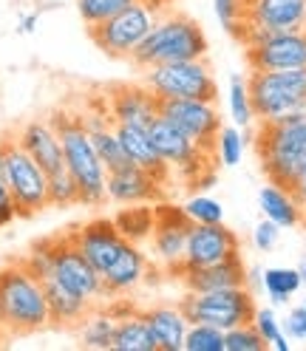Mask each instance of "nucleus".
Segmentation results:
<instances>
[{
	"label": "nucleus",
	"mask_w": 306,
	"mask_h": 351,
	"mask_svg": "<svg viewBox=\"0 0 306 351\" xmlns=\"http://www.w3.org/2000/svg\"><path fill=\"white\" fill-rule=\"evenodd\" d=\"M51 125L57 128L60 142H62V159L65 167L74 176L80 187V204L85 207H99L108 202V170L99 159V153L85 130L82 114L71 111H57L51 117Z\"/></svg>",
	"instance_id": "obj_1"
},
{
	"label": "nucleus",
	"mask_w": 306,
	"mask_h": 351,
	"mask_svg": "<svg viewBox=\"0 0 306 351\" xmlns=\"http://www.w3.org/2000/svg\"><path fill=\"white\" fill-rule=\"evenodd\" d=\"M0 317L6 335H32L51 326L43 280L23 263L0 267Z\"/></svg>",
	"instance_id": "obj_2"
},
{
	"label": "nucleus",
	"mask_w": 306,
	"mask_h": 351,
	"mask_svg": "<svg viewBox=\"0 0 306 351\" xmlns=\"http://www.w3.org/2000/svg\"><path fill=\"white\" fill-rule=\"evenodd\" d=\"M252 142L267 179L292 187L298 173L306 167V114L281 122H258Z\"/></svg>",
	"instance_id": "obj_3"
},
{
	"label": "nucleus",
	"mask_w": 306,
	"mask_h": 351,
	"mask_svg": "<svg viewBox=\"0 0 306 351\" xmlns=\"http://www.w3.org/2000/svg\"><path fill=\"white\" fill-rule=\"evenodd\" d=\"M204 54H207L204 29L187 14H167L153 23L148 37L139 43V49L130 54V62L145 71L150 65H162V62L202 60Z\"/></svg>",
	"instance_id": "obj_4"
},
{
	"label": "nucleus",
	"mask_w": 306,
	"mask_h": 351,
	"mask_svg": "<svg viewBox=\"0 0 306 351\" xmlns=\"http://www.w3.org/2000/svg\"><path fill=\"white\" fill-rule=\"evenodd\" d=\"M255 122H281L306 114V69L250 71Z\"/></svg>",
	"instance_id": "obj_5"
},
{
	"label": "nucleus",
	"mask_w": 306,
	"mask_h": 351,
	"mask_svg": "<svg viewBox=\"0 0 306 351\" xmlns=\"http://www.w3.org/2000/svg\"><path fill=\"white\" fill-rule=\"evenodd\" d=\"M230 34L244 43L250 71H287L306 69V29L298 32H255L244 29V20L230 29Z\"/></svg>",
	"instance_id": "obj_6"
},
{
	"label": "nucleus",
	"mask_w": 306,
	"mask_h": 351,
	"mask_svg": "<svg viewBox=\"0 0 306 351\" xmlns=\"http://www.w3.org/2000/svg\"><path fill=\"white\" fill-rule=\"evenodd\" d=\"M182 312L190 323H207L227 332V328L252 323L255 317V292L247 287L215 289V292H187L182 298Z\"/></svg>",
	"instance_id": "obj_7"
},
{
	"label": "nucleus",
	"mask_w": 306,
	"mask_h": 351,
	"mask_svg": "<svg viewBox=\"0 0 306 351\" xmlns=\"http://www.w3.org/2000/svg\"><path fill=\"white\" fill-rule=\"evenodd\" d=\"M0 145H3V159H6V184L14 195L17 215L32 218V215L43 213L46 207H51V202H49V173L29 156V150L17 142V136L14 139L12 136L0 139Z\"/></svg>",
	"instance_id": "obj_8"
},
{
	"label": "nucleus",
	"mask_w": 306,
	"mask_h": 351,
	"mask_svg": "<svg viewBox=\"0 0 306 351\" xmlns=\"http://www.w3.org/2000/svg\"><path fill=\"white\" fill-rule=\"evenodd\" d=\"M145 85L156 99H210L215 102L218 85L207 60L162 62L145 69Z\"/></svg>",
	"instance_id": "obj_9"
},
{
	"label": "nucleus",
	"mask_w": 306,
	"mask_h": 351,
	"mask_svg": "<svg viewBox=\"0 0 306 351\" xmlns=\"http://www.w3.org/2000/svg\"><path fill=\"white\" fill-rule=\"evenodd\" d=\"M159 20V6L150 0H134L130 6H125L119 14L111 20H105L99 26H91L89 34L97 43V49H102L108 57L114 60H130L139 49V43L148 37L153 23Z\"/></svg>",
	"instance_id": "obj_10"
},
{
	"label": "nucleus",
	"mask_w": 306,
	"mask_h": 351,
	"mask_svg": "<svg viewBox=\"0 0 306 351\" xmlns=\"http://www.w3.org/2000/svg\"><path fill=\"white\" fill-rule=\"evenodd\" d=\"M190 218L185 207H176L170 202H156V227L150 235L153 258L159 261V267L176 275L185 263L187 252V232H190Z\"/></svg>",
	"instance_id": "obj_11"
},
{
	"label": "nucleus",
	"mask_w": 306,
	"mask_h": 351,
	"mask_svg": "<svg viewBox=\"0 0 306 351\" xmlns=\"http://www.w3.org/2000/svg\"><path fill=\"white\" fill-rule=\"evenodd\" d=\"M159 117L173 122L179 130L204 150L215 153V136L222 130V114L210 99H159Z\"/></svg>",
	"instance_id": "obj_12"
},
{
	"label": "nucleus",
	"mask_w": 306,
	"mask_h": 351,
	"mask_svg": "<svg viewBox=\"0 0 306 351\" xmlns=\"http://www.w3.org/2000/svg\"><path fill=\"white\" fill-rule=\"evenodd\" d=\"M51 278L57 283H62L65 289H71L77 295H82L85 300L91 303H99V300H108L105 298V283H102V272L94 267V263L85 258L74 241L65 235L57 241V250H54V269H51Z\"/></svg>",
	"instance_id": "obj_13"
},
{
	"label": "nucleus",
	"mask_w": 306,
	"mask_h": 351,
	"mask_svg": "<svg viewBox=\"0 0 306 351\" xmlns=\"http://www.w3.org/2000/svg\"><path fill=\"white\" fill-rule=\"evenodd\" d=\"M235 255H242V244H238V235L230 227H224V224H190L185 263L176 275H182L187 269L213 267V263H222V261L235 258Z\"/></svg>",
	"instance_id": "obj_14"
},
{
	"label": "nucleus",
	"mask_w": 306,
	"mask_h": 351,
	"mask_svg": "<svg viewBox=\"0 0 306 351\" xmlns=\"http://www.w3.org/2000/svg\"><path fill=\"white\" fill-rule=\"evenodd\" d=\"M244 29H255V32L306 29V0H247Z\"/></svg>",
	"instance_id": "obj_15"
},
{
	"label": "nucleus",
	"mask_w": 306,
	"mask_h": 351,
	"mask_svg": "<svg viewBox=\"0 0 306 351\" xmlns=\"http://www.w3.org/2000/svg\"><path fill=\"white\" fill-rule=\"evenodd\" d=\"M69 238L74 241V247L89 258L99 272H105L108 267H111L114 258L119 255V250L125 247V238L119 235L114 221H108V218H97V221L71 227Z\"/></svg>",
	"instance_id": "obj_16"
},
{
	"label": "nucleus",
	"mask_w": 306,
	"mask_h": 351,
	"mask_svg": "<svg viewBox=\"0 0 306 351\" xmlns=\"http://www.w3.org/2000/svg\"><path fill=\"white\" fill-rule=\"evenodd\" d=\"M162 195L165 184L137 165L108 173V202L114 204H156L162 202Z\"/></svg>",
	"instance_id": "obj_17"
},
{
	"label": "nucleus",
	"mask_w": 306,
	"mask_h": 351,
	"mask_svg": "<svg viewBox=\"0 0 306 351\" xmlns=\"http://www.w3.org/2000/svg\"><path fill=\"white\" fill-rule=\"evenodd\" d=\"M148 258L139 250V244L134 241H125V247L119 250V255L114 258V263L102 272V283H105V298H128L134 289L142 287V280L148 278Z\"/></svg>",
	"instance_id": "obj_18"
},
{
	"label": "nucleus",
	"mask_w": 306,
	"mask_h": 351,
	"mask_svg": "<svg viewBox=\"0 0 306 351\" xmlns=\"http://www.w3.org/2000/svg\"><path fill=\"white\" fill-rule=\"evenodd\" d=\"M108 114L114 122H128V125H142L150 128V122L159 117V99L153 91L142 85H119L108 91Z\"/></svg>",
	"instance_id": "obj_19"
},
{
	"label": "nucleus",
	"mask_w": 306,
	"mask_h": 351,
	"mask_svg": "<svg viewBox=\"0 0 306 351\" xmlns=\"http://www.w3.org/2000/svg\"><path fill=\"white\" fill-rule=\"evenodd\" d=\"M114 125H117L119 142H122V147H125V153H128L130 165L148 170L159 184L167 187L170 179H173V170H170V165L159 156V150H156V145H153L148 128H142V125H128V122H114Z\"/></svg>",
	"instance_id": "obj_20"
},
{
	"label": "nucleus",
	"mask_w": 306,
	"mask_h": 351,
	"mask_svg": "<svg viewBox=\"0 0 306 351\" xmlns=\"http://www.w3.org/2000/svg\"><path fill=\"white\" fill-rule=\"evenodd\" d=\"M117 303V332L114 346L117 351H159V343L150 332V323L145 317V309H134V303L125 298H114Z\"/></svg>",
	"instance_id": "obj_21"
},
{
	"label": "nucleus",
	"mask_w": 306,
	"mask_h": 351,
	"mask_svg": "<svg viewBox=\"0 0 306 351\" xmlns=\"http://www.w3.org/2000/svg\"><path fill=\"white\" fill-rule=\"evenodd\" d=\"M17 142L29 150V156L46 173H54V170L65 167L62 142H60V134H57V128L51 125V119H34V122H29L17 134Z\"/></svg>",
	"instance_id": "obj_22"
},
{
	"label": "nucleus",
	"mask_w": 306,
	"mask_h": 351,
	"mask_svg": "<svg viewBox=\"0 0 306 351\" xmlns=\"http://www.w3.org/2000/svg\"><path fill=\"white\" fill-rule=\"evenodd\" d=\"M187 292H215V289H233V287H247V267L242 255L227 258L222 263L202 269H187L179 275Z\"/></svg>",
	"instance_id": "obj_23"
},
{
	"label": "nucleus",
	"mask_w": 306,
	"mask_h": 351,
	"mask_svg": "<svg viewBox=\"0 0 306 351\" xmlns=\"http://www.w3.org/2000/svg\"><path fill=\"white\" fill-rule=\"evenodd\" d=\"M145 317L150 323V332L159 343V351H182L185 335L190 328V320L185 317L182 306H150L145 309Z\"/></svg>",
	"instance_id": "obj_24"
},
{
	"label": "nucleus",
	"mask_w": 306,
	"mask_h": 351,
	"mask_svg": "<svg viewBox=\"0 0 306 351\" xmlns=\"http://www.w3.org/2000/svg\"><path fill=\"white\" fill-rule=\"evenodd\" d=\"M43 289H46V300H49V315H51V326L57 328H77V323L89 315L91 300H85L82 295L65 289L62 283H57L54 278L43 280Z\"/></svg>",
	"instance_id": "obj_25"
},
{
	"label": "nucleus",
	"mask_w": 306,
	"mask_h": 351,
	"mask_svg": "<svg viewBox=\"0 0 306 351\" xmlns=\"http://www.w3.org/2000/svg\"><path fill=\"white\" fill-rule=\"evenodd\" d=\"M258 207L261 213H264V218H270V221H275L281 230H292L298 224H303V207L298 204V199L290 193V187H283V184H264L258 193Z\"/></svg>",
	"instance_id": "obj_26"
},
{
	"label": "nucleus",
	"mask_w": 306,
	"mask_h": 351,
	"mask_svg": "<svg viewBox=\"0 0 306 351\" xmlns=\"http://www.w3.org/2000/svg\"><path fill=\"white\" fill-rule=\"evenodd\" d=\"M117 303L108 300V306H91L89 315H85L80 323H77V335H80V343L85 348H111L114 346V332H117Z\"/></svg>",
	"instance_id": "obj_27"
},
{
	"label": "nucleus",
	"mask_w": 306,
	"mask_h": 351,
	"mask_svg": "<svg viewBox=\"0 0 306 351\" xmlns=\"http://www.w3.org/2000/svg\"><path fill=\"white\" fill-rule=\"evenodd\" d=\"M111 221L125 241L145 244L156 227V204H122V210H117Z\"/></svg>",
	"instance_id": "obj_28"
},
{
	"label": "nucleus",
	"mask_w": 306,
	"mask_h": 351,
	"mask_svg": "<svg viewBox=\"0 0 306 351\" xmlns=\"http://www.w3.org/2000/svg\"><path fill=\"white\" fill-rule=\"evenodd\" d=\"M303 289V280L292 267H270L261 278V292H267L272 306H287Z\"/></svg>",
	"instance_id": "obj_29"
},
{
	"label": "nucleus",
	"mask_w": 306,
	"mask_h": 351,
	"mask_svg": "<svg viewBox=\"0 0 306 351\" xmlns=\"http://www.w3.org/2000/svg\"><path fill=\"white\" fill-rule=\"evenodd\" d=\"M227 102H230V119H233V125H238V128L255 125V111H252V97H250L247 80H242V77L230 80V97H227Z\"/></svg>",
	"instance_id": "obj_30"
},
{
	"label": "nucleus",
	"mask_w": 306,
	"mask_h": 351,
	"mask_svg": "<svg viewBox=\"0 0 306 351\" xmlns=\"http://www.w3.org/2000/svg\"><path fill=\"white\" fill-rule=\"evenodd\" d=\"M242 159H244L242 130H238V125H233V128L222 125V130H218V136H215V162L224 165V167H235Z\"/></svg>",
	"instance_id": "obj_31"
},
{
	"label": "nucleus",
	"mask_w": 306,
	"mask_h": 351,
	"mask_svg": "<svg viewBox=\"0 0 306 351\" xmlns=\"http://www.w3.org/2000/svg\"><path fill=\"white\" fill-rule=\"evenodd\" d=\"M185 213L193 224H224V207L207 193H196L185 202Z\"/></svg>",
	"instance_id": "obj_32"
},
{
	"label": "nucleus",
	"mask_w": 306,
	"mask_h": 351,
	"mask_svg": "<svg viewBox=\"0 0 306 351\" xmlns=\"http://www.w3.org/2000/svg\"><path fill=\"white\" fill-rule=\"evenodd\" d=\"M49 202H51V207L80 204V187L74 182V176L69 173V167H60V170L49 173Z\"/></svg>",
	"instance_id": "obj_33"
},
{
	"label": "nucleus",
	"mask_w": 306,
	"mask_h": 351,
	"mask_svg": "<svg viewBox=\"0 0 306 351\" xmlns=\"http://www.w3.org/2000/svg\"><path fill=\"white\" fill-rule=\"evenodd\" d=\"M130 3H134V0H77V12H80L82 23L91 29V26L105 23V20H111Z\"/></svg>",
	"instance_id": "obj_34"
},
{
	"label": "nucleus",
	"mask_w": 306,
	"mask_h": 351,
	"mask_svg": "<svg viewBox=\"0 0 306 351\" xmlns=\"http://www.w3.org/2000/svg\"><path fill=\"white\" fill-rule=\"evenodd\" d=\"M54 250H57V241H37V244L29 247L26 258L20 261L23 267L40 278V280H49L51 278V269H54Z\"/></svg>",
	"instance_id": "obj_35"
},
{
	"label": "nucleus",
	"mask_w": 306,
	"mask_h": 351,
	"mask_svg": "<svg viewBox=\"0 0 306 351\" xmlns=\"http://www.w3.org/2000/svg\"><path fill=\"white\" fill-rule=\"evenodd\" d=\"M187 351H224V332L207 323H190L185 335Z\"/></svg>",
	"instance_id": "obj_36"
},
{
	"label": "nucleus",
	"mask_w": 306,
	"mask_h": 351,
	"mask_svg": "<svg viewBox=\"0 0 306 351\" xmlns=\"http://www.w3.org/2000/svg\"><path fill=\"white\" fill-rule=\"evenodd\" d=\"M267 340L258 335V328L252 323L235 326L224 332V351H267Z\"/></svg>",
	"instance_id": "obj_37"
},
{
	"label": "nucleus",
	"mask_w": 306,
	"mask_h": 351,
	"mask_svg": "<svg viewBox=\"0 0 306 351\" xmlns=\"http://www.w3.org/2000/svg\"><path fill=\"white\" fill-rule=\"evenodd\" d=\"M252 326L258 328V335L267 340V346H272V340H278L283 335V323L278 320L275 309H270V306H264V309H255V317H252Z\"/></svg>",
	"instance_id": "obj_38"
},
{
	"label": "nucleus",
	"mask_w": 306,
	"mask_h": 351,
	"mask_svg": "<svg viewBox=\"0 0 306 351\" xmlns=\"http://www.w3.org/2000/svg\"><path fill=\"white\" fill-rule=\"evenodd\" d=\"M244 6H247V0H213V12L227 32L244 20Z\"/></svg>",
	"instance_id": "obj_39"
},
{
	"label": "nucleus",
	"mask_w": 306,
	"mask_h": 351,
	"mask_svg": "<svg viewBox=\"0 0 306 351\" xmlns=\"http://www.w3.org/2000/svg\"><path fill=\"white\" fill-rule=\"evenodd\" d=\"M278 241H281V227L275 221L264 218V221L255 224V230H252V247L258 252H272L278 247Z\"/></svg>",
	"instance_id": "obj_40"
},
{
	"label": "nucleus",
	"mask_w": 306,
	"mask_h": 351,
	"mask_svg": "<svg viewBox=\"0 0 306 351\" xmlns=\"http://www.w3.org/2000/svg\"><path fill=\"white\" fill-rule=\"evenodd\" d=\"M283 332L290 340H306V298L295 303L283 317Z\"/></svg>",
	"instance_id": "obj_41"
},
{
	"label": "nucleus",
	"mask_w": 306,
	"mask_h": 351,
	"mask_svg": "<svg viewBox=\"0 0 306 351\" xmlns=\"http://www.w3.org/2000/svg\"><path fill=\"white\" fill-rule=\"evenodd\" d=\"M14 218H20L17 215V204H14V195H12L9 184H6V179H0V227L12 224Z\"/></svg>",
	"instance_id": "obj_42"
},
{
	"label": "nucleus",
	"mask_w": 306,
	"mask_h": 351,
	"mask_svg": "<svg viewBox=\"0 0 306 351\" xmlns=\"http://www.w3.org/2000/svg\"><path fill=\"white\" fill-rule=\"evenodd\" d=\"M40 14H43V9H40V12H26L23 17H20L17 32H20V34H34V29L40 26Z\"/></svg>",
	"instance_id": "obj_43"
},
{
	"label": "nucleus",
	"mask_w": 306,
	"mask_h": 351,
	"mask_svg": "<svg viewBox=\"0 0 306 351\" xmlns=\"http://www.w3.org/2000/svg\"><path fill=\"white\" fill-rule=\"evenodd\" d=\"M290 193H292L295 199H298V204H301V207H306V167H303V170L298 173V179L292 182Z\"/></svg>",
	"instance_id": "obj_44"
},
{
	"label": "nucleus",
	"mask_w": 306,
	"mask_h": 351,
	"mask_svg": "<svg viewBox=\"0 0 306 351\" xmlns=\"http://www.w3.org/2000/svg\"><path fill=\"white\" fill-rule=\"evenodd\" d=\"M295 269H298V275H301V280H303V287H306V258H303V261L298 263Z\"/></svg>",
	"instance_id": "obj_45"
},
{
	"label": "nucleus",
	"mask_w": 306,
	"mask_h": 351,
	"mask_svg": "<svg viewBox=\"0 0 306 351\" xmlns=\"http://www.w3.org/2000/svg\"><path fill=\"white\" fill-rule=\"evenodd\" d=\"M0 179H6V159H3V145H0Z\"/></svg>",
	"instance_id": "obj_46"
},
{
	"label": "nucleus",
	"mask_w": 306,
	"mask_h": 351,
	"mask_svg": "<svg viewBox=\"0 0 306 351\" xmlns=\"http://www.w3.org/2000/svg\"><path fill=\"white\" fill-rule=\"evenodd\" d=\"M6 335V328H3V317H0V337H3Z\"/></svg>",
	"instance_id": "obj_47"
},
{
	"label": "nucleus",
	"mask_w": 306,
	"mask_h": 351,
	"mask_svg": "<svg viewBox=\"0 0 306 351\" xmlns=\"http://www.w3.org/2000/svg\"><path fill=\"white\" fill-rule=\"evenodd\" d=\"M150 3H156V6L162 9V6H165V0H150Z\"/></svg>",
	"instance_id": "obj_48"
},
{
	"label": "nucleus",
	"mask_w": 306,
	"mask_h": 351,
	"mask_svg": "<svg viewBox=\"0 0 306 351\" xmlns=\"http://www.w3.org/2000/svg\"><path fill=\"white\" fill-rule=\"evenodd\" d=\"M303 213H306V207H303ZM303 221H306V218H303Z\"/></svg>",
	"instance_id": "obj_49"
}]
</instances>
